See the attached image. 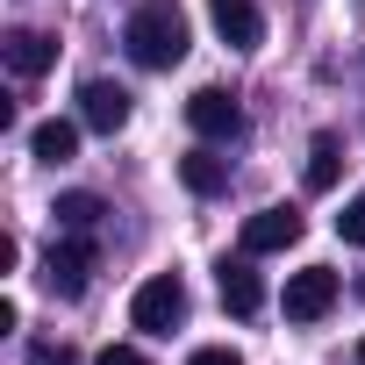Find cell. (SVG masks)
<instances>
[{"label":"cell","instance_id":"7c38bea8","mask_svg":"<svg viewBox=\"0 0 365 365\" xmlns=\"http://www.w3.org/2000/svg\"><path fill=\"white\" fill-rule=\"evenodd\" d=\"M29 150H36L43 165H65V158L79 150V122H65V115H58V122H36V136H29Z\"/></svg>","mask_w":365,"mask_h":365},{"label":"cell","instance_id":"ac0fdd59","mask_svg":"<svg viewBox=\"0 0 365 365\" xmlns=\"http://www.w3.org/2000/svg\"><path fill=\"white\" fill-rule=\"evenodd\" d=\"M101 365H143V351H136V344H108V351H101Z\"/></svg>","mask_w":365,"mask_h":365},{"label":"cell","instance_id":"277c9868","mask_svg":"<svg viewBox=\"0 0 365 365\" xmlns=\"http://www.w3.org/2000/svg\"><path fill=\"white\" fill-rule=\"evenodd\" d=\"M187 122H194L208 143H237V136H244V108H237L222 86H201V93L187 101Z\"/></svg>","mask_w":365,"mask_h":365},{"label":"cell","instance_id":"d6986e66","mask_svg":"<svg viewBox=\"0 0 365 365\" xmlns=\"http://www.w3.org/2000/svg\"><path fill=\"white\" fill-rule=\"evenodd\" d=\"M358 365H365V344H358Z\"/></svg>","mask_w":365,"mask_h":365},{"label":"cell","instance_id":"6da1fadb","mask_svg":"<svg viewBox=\"0 0 365 365\" xmlns=\"http://www.w3.org/2000/svg\"><path fill=\"white\" fill-rule=\"evenodd\" d=\"M122 43L143 72H172L179 58H187V15L172 8V0H143V8L122 22Z\"/></svg>","mask_w":365,"mask_h":365},{"label":"cell","instance_id":"52a82bcc","mask_svg":"<svg viewBox=\"0 0 365 365\" xmlns=\"http://www.w3.org/2000/svg\"><path fill=\"white\" fill-rule=\"evenodd\" d=\"M287 244H301V215L294 208H258L244 222V258H265V251H287Z\"/></svg>","mask_w":365,"mask_h":365},{"label":"cell","instance_id":"e0dca14e","mask_svg":"<svg viewBox=\"0 0 365 365\" xmlns=\"http://www.w3.org/2000/svg\"><path fill=\"white\" fill-rule=\"evenodd\" d=\"M187 365H244V358H237V351H230V344H208V351H194V358H187Z\"/></svg>","mask_w":365,"mask_h":365},{"label":"cell","instance_id":"9a60e30c","mask_svg":"<svg viewBox=\"0 0 365 365\" xmlns=\"http://www.w3.org/2000/svg\"><path fill=\"white\" fill-rule=\"evenodd\" d=\"M336 237H344V244H365V187L344 201V215H336Z\"/></svg>","mask_w":365,"mask_h":365},{"label":"cell","instance_id":"3957f363","mask_svg":"<svg viewBox=\"0 0 365 365\" xmlns=\"http://www.w3.org/2000/svg\"><path fill=\"white\" fill-rule=\"evenodd\" d=\"M86 272H93V237H86V230H65V237L43 251V287L72 301V294H86Z\"/></svg>","mask_w":365,"mask_h":365},{"label":"cell","instance_id":"7a4b0ae2","mask_svg":"<svg viewBox=\"0 0 365 365\" xmlns=\"http://www.w3.org/2000/svg\"><path fill=\"white\" fill-rule=\"evenodd\" d=\"M179 315H187V287H179V272H150L136 287V301H129V322L150 329V336H172Z\"/></svg>","mask_w":365,"mask_h":365},{"label":"cell","instance_id":"ffe728a7","mask_svg":"<svg viewBox=\"0 0 365 365\" xmlns=\"http://www.w3.org/2000/svg\"><path fill=\"white\" fill-rule=\"evenodd\" d=\"M358 294H365V279H358Z\"/></svg>","mask_w":365,"mask_h":365},{"label":"cell","instance_id":"30bf717a","mask_svg":"<svg viewBox=\"0 0 365 365\" xmlns=\"http://www.w3.org/2000/svg\"><path fill=\"white\" fill-rule=\"evenodd\" d=\"M222 308L230 315H258L265 308V287H258L251 258H222Z\"/></svg>","mask_w":365,"mask_h":365},{"label":"cell","instance_id":"4fadbf2b","mask_svg":"<svg viewBox=\"0 0 365 365\" xmlns=\"http://www.w3.org/2000/svg\"><path fill=\"white\" fill-rule=\"evenodd\" d=\"M336 172H344L336 136H315V143H308V194H329V187H336Z\"/></svg>","mask_w":365,"mask_h":365},{"label":"cell","instance_id":"9c48e42d","mask_svg":"<svg viewBox=\"0 0 365 365\" xmlns=\"http://www.w3.org/2000/svg\"><path fill=\"white\" fill-rule=\"evenodd\" d=\"M208 15H215V29H222V43H230V51H251V43L265 36V22H258L251 0H208Z\"/></svg>","mask_w":365,"mask_h":365},{"label":"cell","instance_id":"8992f818","mask_svg":"<svg viewBox=\"0 0 365 365\" xmlns=\"http://www.w3.org/2000/svg\"><path fill=\"white\" fill-rule=\"evenodd\" d=\"M79 122L101 129V136H115V129L129 122V93H122L115 79H86V86H79Z\"/></svg>","mask_w":365,"mask_h":365},{"label":"cell","instance_id":"5bb4252c","mask_svg":"<svg viewBox=\"0 0 365 365\" xmlns=\"http://www.w3.org/2000/svg\"><path fill=\"white\" fill-rule=\"evenodd\" d=\"M51 215H58V230H86V237H93L108 208H101V194H58V208H51Z\"/></svg>","mask_w":365,"mask_h":365},{"label":"cell","instance_id":"ba28073f","mask_svg":"<svg viewBox=\"0 0 365 365\" xmlns=\"http://www.w3.org/2000/svg\"><path fill=\"white\" fill-rule=\"evenodd\" d=\"M8 65H15V79H43L51 65H58V43L43 36V29H8Z\"/></svg>","mask_w":365,"mask_h":365},{"label":"cell","instance_id":"2e32d148","mask_svg":"<svg viewBox=\"0 0 365 365\" xmlns=\"http://www.w3.org/2000/svg\"><path fill=\"white\" fill-rule=\"evenodd\" d=\"M29 365H72V344H36Z\"/></svg>","mask_w":365,"mask_h":365},{"label":"cell","instance_id":"8fae6325","mask_svg":"<svg viewBox=\"0 0 365 365\" xmlns=\"http://www.w3.org/2000/svg\"><path fill=\"white\" fill-rule=\"evenodd\" d=\"M179 179H187V194H222L230 187V158H215V150H187V158H179Z\"/></svg>","mask_w":365,"mask_h":365},{"label":"cell","instance_id":"5b68a950","mask_svg":"<svg viewBox=\"0 0 365 365\" xmlns=\"http://www.w3.org/2000/svg\"><path fill=\"white\" fill-rule=\"evenodd\" d=\"M336 308V272L329 265H308L287 279V322H322Z\"/></svg>","mask_w":365,"mask_h":365}]
</instances>
